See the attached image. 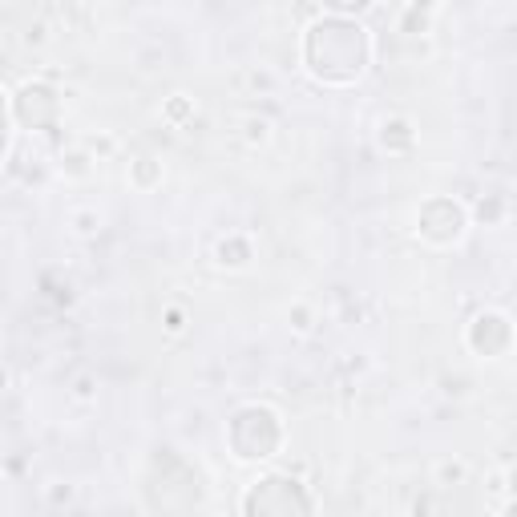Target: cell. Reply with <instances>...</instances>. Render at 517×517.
Returning <instances> with one entry per match:
<instances>
[{"instance_id": "cell-1", "label": "cell", "mask_w": 517, "mask_h": 517, "mask_svg": "<svg viewBox=\"0 0 517 517\" xmlns=\"http://www.w3.org/2000/svg\"><path fill=\"white\" fill-rule=\"evenodd\" d=\"M368 57H372V41H368V33L360 29L356 21L332 16V21H320L307 29L304 61L327 85L356 81L368 69Z\"/></svg>"}, {"instance_id": "cell-2", "label": "cell", "mask_w": 517, "mask_h": 517, "mask_svg": "<svg viewBox=\"0 0 517 517\" xmlns=\"http://www.w3.org/2000/svg\"><path fill=\"white\" fill-rule=\"evenodd\" d=\"M227 441H230V449H235L239 461H267V456H275V449H279V441H283L279 412L263 404L258 428H255V404H247V409H239L235 417H230Z\"/></svg>"}, {"instance_id": "cell-3", "label": "cell", "mask_w": 517, "mask_h": 517, "mask_svg": "<svg viewBox=\"0 0 517 517\" xmlns=\"http://www.w3.org/2000/svg\"><path fill=\"white\" fill-rule=\"evenodd\" d=\"M315 502L296 477H263L247 489L243 513H312Z\"/></svg>"}, {"instance_id": "cell-4", "label": "cell", "mask_w": 517, "mask_h": 517, "mask_svg": "<svg viewBox=\"0 0 517 517\" xmlns=\"http://www.w3.org/2000/svg\"><path fill=\"white\" fill-rule=\"evenodd\" d=\"M465 227H469V214H465V206L453 202V198H428L417 214L420 239L433 247H453L456 239L465 235Z\"/></svg>"}, {"instance_id": "cell-5", "label": "cell", "mask_w": 517, "mask_h": 517, "mask_svg": "<svg viewBox=\"0 0 517 517\" xmlns=\"http://www.w3.org/2000/svg\"><path fill=\"white\" fill-rule=\"evenodd\" d=\"M16 118L24 129H53L61 118V98H57L53 85L45 81H29L16 93Z\"/></svg>"}, {"instance_id": "cell-6", "label": "cell", "mask_w": 517, "mask_h": 517, "mask_svg": "<svg viewBox=\"0 0 517 517\" xmlns=\"http://www.w3.org/2000/svg\"><path fill=\"white\" fill-rule=\"evenodd\" d=\"M465 340H469V348L477 352V356H485V360L505 356V352H510V343H513L510 315H505V312H481L477 320L469 324Z\"/></svg>"}, {"instance_id": "cell-7", "label": "cell", "mask_w": 517, "mask_h": 517, "mask_svg": "<svg viewBox=\"0 0 517 517\" xmlns=\"http://www.w3.org/2000/svg\"><path fill=\"white\" fill-rule=\"evenodd\" d=\"M255 258V247L247 235H227L219 239V247H214V263L227 267V271H239V267H247Z\"/></svg>"}, {"instance_id": "cell-8", "label": "cell", "mask_w": 517, "mask_h": 517, "mask_svg": "<svg viewBox=\"0 0 517 517\" xmlns=\"http://www.w3.org/2000/svg\"><path fill=\"white\" fill-rule=\"evenodd\" d=\"M381 146L388 154H412L417 146V129H412L409 118H388L381 126Z\"/></svg>"}, {"instance_id": "cell-9", "label": "cell", "mask_w": 517, "mask_h": 517, "mask_svg": "<svg viewBox=\"0 0 517 517\" xmlns=\"http://www.w3.org/2000/svg\"><path fill=\"white\" fill-rule=\"evenodd\" d=\"M129 183H134V191L150 194L154 186H162V162L154 158V154H137V158L129 162Z\"/></svg>"}, {"instance_id": "cell-10", "label": "cell", "mask_w": 517, "mask_h": 517, "mask_svg": "<svg viewBox=\"0 0 517 517\" xmlns=\"http://www.w3.org/2000/svg\"><path fill=\"white\" fill-rule=\"evenodd\" d=\"M101 227H106V214H101L98 206H73V211H69V230H73L77 239H98Z\"/></svg>"}, {"instance_id": "cell-11", "label": "cell", "mask_w": 517, "mask_h": 517, "mask_svg": "<svg viewBox=\"0 0 517 517\" xmlns=\"http://www.w3.org/2000/svg\"><path fill=\"white\" fill-rule=\"evenodd\" d=\"M437 0H409L404 5V33H420L428 24V16H433Z\"/></svg>"}, {"instance_id": "cell-12", "label": "cell", "mask_w": 517, "mask_h": 517, "mask_svg": "<svg viewBox=\"0 0 517 517\" xmlns=\"http://www.w3.org/2000/svg\"><path fill=\"white\" fill-rule=\"evenodd\" d=\"M465 461H437V489H453L465 481Z\"/></svg>"}, {"instance_id": "cell-13", "label": "cell", "mask_w": 517, "mask_h": 517, "mask_svg": "<svg viewBox=\"0 0 517 517\" xmlns=\"http://www.w3.org/2000/svg\"><path fill=\"white\" fill-rule=\"evenodd\" d=\"M162 118H166L170 126H186L194 118V106H191V98H170L166 106H162Z\"/></svg>"}, {"instance_id": "cell-14", "label": "cell", "mask_w": 517, "mask_h": 517, "mask_svg": "<svg viewBox=\"0 0 517 517\" xmlns=\"http://www.w3.org/2000/svg\"><path fill=\"white\" fill-rule=\"evenodd\" d=\"M243 137H247V146H267L271 142V122H267V118H247Z\"/></svg>"}, {"instance_id": "cell-15", "label": "cell", "mask_w": 517, "mask_h": 517, "mask_svg": "<svg viewBox=\"0 0 517 517\" xmlns=\"http://www.w3.org/2000/svg\"><path fill=\"white\" fill-rule=\"evenodd\" d=\"M69 396H73L77 404H93V400H98V381H93L89 372H81L73 381V388H69Z\"/></svg>"}, {"instance_id": "cell-16", "label": "cell", "mask_w": 517, "mask_h": 517, "mask_svg": "<svg viewBox=\"0 0 517 517\" xmlns=\"http://www.w3.org/2000/svg\"><path fill=\"white\" fill-rule=\"evenodd\" d=\"M186 324H191V320H186L183 307H174V304L162 307V327H166L170 335H183V332H186Z\"/></svg>"}, {"instance_id": "cell-17", "label": "cell", "mask_w": 517, "mask_h": 517, "mask_svg": "<svg viewBox=\"0 0 517 517\" xmlns=\"http://www.w3.org/2000/svg\"><path fill=\"white\" fill-rule=\"evenodd\" d=\"M85 150L93 154V158H109V154L118 150V137H109V134H101V137H85Z\"/></svg>"}, {"instance_id": "cell-18", "label": "cell", "mask_w": 517, "mask_h": 517, "mask_svg": "<svg viewBox=\"0 0 517 517\" xmlns=\"http://www.w3.org/2000/svg\"><path fill=\"white\" fill-rule=\"evenodd\" d=\"M312 324H315L312 307H307V304H296V312H291V327H296L299 335H307V332H312Z\"/></svg>"}, {"instance_id": "cell-19", "label": "cell", "mask_w": 517, "mask_h": 517, "mask_svg": "<svg viewBox=\"0 0 517 517\" xmlns=\"http://www.w3.org/2000/svg\"><path fill=\"white\" fill-rule=\"evenodd\" d=\"M324 8H332V13H364L372 0H320Z\"/></svg>"}, {"instance_id": "cell-20", "label": "cell", "mask_w": 517, "mask_h": 517, "mask_svg": "<svg viewBox=\"0 0 517 517\" xmlns=\"http://www.w3.org/2000/svg\"><path fill=\"white\" fill-rule=\"evenodd\" d=\"M24 45H33V49H41V45H49V24H45V21H37V24H29V33H24Z\"/></svg>"}, {"instance_id": "cell-21", "label": "cell", "mask_w": 517, "mask_h": 517, "mask_svg": "<svg viewBox=\"0 0 517 517\" xmlns=\"http://www.w3.org/2000/svg\"><path fill=\"white\" fill-rule=\"evenodd\" d=\"M477 214H481V219H485V222H497V219H502V214H505L502 198H485V202L477 206Z\"/></svg>"}, {"instance_id": "cell-22", "label": "cell", "mask_w": 517, "mask_h": 517, "mask_svg": "<svg viewBox=\"0 0 517 517\" xmlns=\"http://www.w3.org/2000/svg\"><path fill=\"white\" fill-rule=\"evenodd\" d=\"M45 497H49V505H69L73 502V485H53V489H45Z\"/></svg>"}, {"instance_id": "cell-23", "label": "cell", "mask_w": 517, "mask_h": 517, "mask_svg": "<svg viewBox=\"0 0 517 517\" xmlns=\"http://www.w3.org/2000/svg\"><path fill=\"white\" fill-rule=\"evenodd\" d=\"M271 77H267V73H251V89H271Z\"/></svg>"}, {"instance_id": "cell-24", "label": "cell", "mask_w": 517, "mask_h": 517, "mask_svg": "<svg viewBox=\"0 0 517 517\" xmlns=\"http://www.w3.org/2000/svg\"><path fill=\"white\" fill-rule=\"evenodd\" d=\"M8 388H13V376H8V368H5V364H0V396H5V392H8Z\"/></svg>"}]
</instances>
